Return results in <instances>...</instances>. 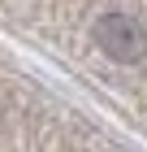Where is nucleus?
I'll list each match as a JSON object with an SVG mask.
<instances>
[{"label": "nucleus", "instance_id": "obj_1", "mask_svg": "<svg viewBox=\"0 0 147 152\" xmlns=\"http://www.w3.org/2000/svg\"><path fill=\"white\" fill-rule=\"evenodd\" d=\"M91 35H95V44H100L104 57L113 61H138L147 57V31L130 18V13H100L95 18V26H91Z\"/></svg>", "mask_w": 147, "mask_h": 152}]
</instances>
